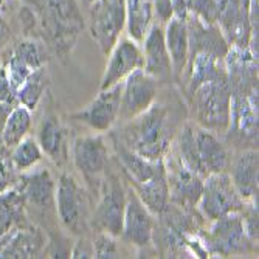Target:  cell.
<instances>
[{
  "label": "cell",
  "mask_w": 259,
  "mask_h": 259,
  "mask_svg": "<svg viewBox=\"0 0 259 259\" xmlns=\"http://www.w3.org/2000/svg\"><path fill=\"white\" fill-rule=\"evenodd\" d=\"M14 186L23 196L27 206L31 205L42 211L53 206L56 183L47 168H40L30 174L19 176Z\"/></svg>",
  "instance_id": "cell-19"
},
{
  "label": "cell",
  "mask_w": 259,
  "mask_h": 259,
  "mask_svg": "<svg viewBox=\"0 0 259 259\" xmlns=\"http://www.w3.org/2000/svg\"><path fill=\"white\" fill-rule=\"evenodd\" d=\"M100 200L95 206L93 213L92 225L97 231L112 234L118 238L121 236L123 230V219H124V209L127 193L121 180L113 172L106 171L101 183H100Z\"/></svg>",
  "instance_id": "cell-5"
},
{
  "label": "cell",
  "mask_w": 259,
  "mask_h": 259,
  "mask_svg": "<svg viewBox=\"0 0 259 259\" xmlns=\"http://www.w3.org/2000/svg\"><path fill=\"white\" fill-rule=\"evenodd\" d=\"M45 52L37 42L27 39L13 45L8 50L4 67L14 93L31 73H34L37 68L45 67Z\"/></svg>",
  "instance_id": "cell-13"
},
{
  "label": "cell",
  "mask_w": 259,
  "mask_h": 259,
  "mask_svg": "<svg viewBox=\"0 0 259 259\" xmlns=\"http://www.w3.org/2000/svg\"><path fill=\"white\" fill-rule=\"evenodd\" d=\"M55 202L61 224L65 230L82 234L89 227V200L79 183L70 174H62L56 185Z\"/></svg>",
  "instance_id": "cell-7"
},
{
  "label": "cell",
  "mask_w": 259,
  "mask_h": 259,
  "mask_svg": "<svg viewBox=\"0 0 259 259\" xmlns=\"http://www.w3.org/2000/svg\"><path fill=\"white\" fill-rule=\"evenodd\" d=\"M185 70H188V82H186L188 97L203 82L227 78L224 59L205 52H197L190 55Z\"/></svg>",
  "instance_id": "cell-24"
},
{
  "label": "cell",
  "mask_w": 259,
  "mask_h": 259,
  "mask_svg": "<svg viewBox=\"0 0 259 259\" xmlns=\"http://www.w3.org/2000/svg\"><path fill=\"white\" fill-rule=\"evenodd\" d=\"M92 247H93V257L112 259V257H120V254H121L118 245H116L115 236L107 234V233L97 231V238L93 239Z\"/></svg>",
  "instance_id": "cell-34"
},
{
  "label": "cell",
  "mask_w": 259,
  "mask_h": 259,
  "mask_svg": "<svg viewBox=\"0 0 259 259\" xmlns=\"http://www.w3.org/2000/svg\"><path fill=\"white\" fill-rule=\"evenodd\" d=\"M11 36V30H10V25L8 22L5 20V17L0 13V50L4 49V47L8 44V39Z\"/></svg>",
  "instance_id": "cell-38"
},
{
  "label": "cell",
  "mask_w": 259,
  "mask_h": 259,
  "mask_svg": "<svg viewBox=\"0 0 259 259\" xmlns=\"http://www.w3.org/2000/svg\"><path fill=\"white\" fill-rule=\"evenodd\" d=\"M73 161L85 182L90 185L97 183V188L100 190V183L109 164V149L104 138L101 135H85L76 138L73 145Z\"/></svg>",
  "instance_id": "cell-10"
},
{
  "label": "cell",
  "mask_w": 259,
  "mask_h": 259,
  "mask_svg": "<svg viewBox=\"0 0 259 259\" xmlns=\"http://www.w3.org/2000/svg\"><path fill=\"white\" fill-rule=\"evenodd\" d=\"M70 257H93V247L85 238H81L75 248L70 251Z\"/></svg>",
  "instance_id": "cell-37"
},
{
  "label": "cell",
  "mask_w": 259,
  "mask_h": 259,
  "mask_svg": "<svg viewBox=\"0 0 259 259\" xmlns=\"http://www.w3.org/2000/svg\"><path fill=\"white\" fill-rule=\"evenodd\" d=\"M109 61L100 89H109L123 82L137 68H143V53L138 42L131 37H120L109 52Z\"/></svg>",
  "instance_id": "cell-15"
},
{
  "label": "cell",
  "mask_w": 259,
  "mask_h": 259,
  "mask_svg": "<svg viewBox=\"0 0 259 259\" xmlns=\"http://www.w3.org/2000/svg\"><path fill=\"white\" fill-rule=\"evenodd\" d=\"M208 254L238 256L257 251V242L251 241L244 228L241 213H230L213 221L209 231L203 234Z\"/></svg>",
  "instance_id": "cell-4"
},
{
  "label": "cell",
  "mask_w": 259,
  "mask_h": 259,
  "mask_svg": "<svg viewBox=\"0 0 259 259\" xmlns=\"http://www.w3.org/2000/svg\"><path fill=\"white\" fill-rule=\"evenodd\" d=\"M37 143L44 154L49 155L55 163L64 158L65 131L56 115H47L40 123L37 132Z\"/></svg>",
  "instance_id": "cell-28"
},
{
  "label": "cell",
  "mask_w": 259,
  "mask_h": 259,
  "mask_svg": "<svg viewBox=\"0 0 259 259\" xmlns=\"http://www.w3.org/2000/svg\"><path fill=\"white\" fill-rule=\"evenodd\" d=\"M171 5H172V13H174L176 17L186 19V16H188L186 0H171Z\"/></svg>",
  "instance_id": "cell-40"
},
{
  "label": "cell",
  "mask_w": 259,
  "mask_h": 259,
  "mask_svg": "<svg viewBox=\"0 0 259 259\" xmlns=\"http://www.w3.org/2000/svg\"><path fill=\"white\" fill-rule=\"evenodd\" d=\"M152 8H154V19L158 20L160 25L166 23L174 16L171 0H152Z\"/></svg>",
  "instance_id": "cell-35"
},
{
  "label": "cell",
  "mask_w": 259,
  "mask_h": 259,
  "mask_svg": "<svg viewBox=\"0 0 259 259\" xmlns=\"http://www.w3.org/2000/svg\"><path fill=\"white\" fill-rule=\"evenodd\" d=\"M17 177V171L11 161V149H8L0 140V193L13 186Z\"/></svg>",
  "instance_id": "cell-33"
},
{
  "label": "cell",
  "mask_w": 259,
  "mask_h": 259,
  "mask_svg": "<svg viewBox=\"0 0 259 259\" xmlns=\"http://www.w3.org/2000/svg\"><path fill=\"white\" fill-rule=\"evenodd\" d=\"M47 85H49V76H47L45 67L37 68L36 72L31 73L27 78V81L17 89L16 92L17 103L28 107L30 110H34L44 97Z\"/></svg>",
  "instance_id": "cell-30"
},
{
  "label": "cell",
  "mask_w": 259,
  "mask_h": 259,
  "mask_svg": "<svg viewBox=\"0 0 259 259\" xmlns=\"http://www.w3.org/2000/svg\"><path fill=\"white\" fill-rule=\"evenodd\" d=\"M5 2H7V0H0V8H2V7L5 5Z\"/></svg>",
  "instance_id": "cell-43"
},
{
  "label": "cell",
  "mask_w": 259,
  "mask_h": 259,
  "mask_svg": "<svg viewBox=\"0 0 259 259\" xmlns=\"http://www.w3.org/2000/svg\"><path fill=\"white\" fill-rule=\"evenodd\" d=\"M186 25L188 36H190V55L205 52L221 59L225 58L230 49V44L227 42L218 25H206V23L200 22L197 17L191 14L186 16Z\"/></svg>",
  "instance_id": "cell-22"
},
{
  "label": "cell",
  "mask_w": 259,
  "mask_h": 259,
  "mask_svg": "<svg viewBox=\"0 0 259 259\" xmlns=\"http://www.w3.org/2000/svg\"><path fill=\"white\" fill-rule=\"evenodd\" d=\"M90 5L92 37L107 55L126 27V0H93Z\"/></svg>",
  "instance_id": "cell-8"
},
{
  "label": "cell",
  "mask_w": 259,
  "mask_h": 259,
  "mask_svg": "<svg viewBox=\"0 0 259 259\" xmlns=\"http://www.w3.org/2000/svg\"><path fill=\"white\" fill-rule=\"evenodd\" d=\"M186 11L206 25H216L218 4L216 0H186Z\"/></svg>",
  "instance_id": "cell-32"
},
{
  "label": "cell",
  "mask_w": 259,
  "mask_h": 259,
  "mask_svg": "<svg viewBox=\"0 0 259 259\" xmlns=\"http://www.w3.org/2000/svg\"><path fill=\"white\" fill-rule=\"evenodd\" d=\"M82 2H85V4H92L93 0H82Z\"/></svg>",
  "instance_id": "cell-44"
},
{
  "label": "cell",
  "mask_w": 259,
  "mask_h": 259,
  "mask_svg": "<svg viewBox=\"0 0 259 259\" xmlns=\"http://www.w3.org/2000/svg\"><path fill=\"white\" fill-rule=\"evenodd\" d=\"M154 23L152 0H126V30L131 39L141 44Z\"/></svg>",
  "instance_id": "cell-27"
},
{
  "label": "cell",
  "mask_w": 259,
  "mask_h": 259,
  "mask_svg": "<svg viewBox=\"0 0 259 259\" xmlns=\"http://www.w3.org/2000/svg\"><path fill=\"white\" fill-rule=\"evenodd\" d=\"M164 30V44L169 53L171 65H172V76L180 81L190 56V36H188L186 19H180L172 16L166 22Z\"/></svg>",
  "instance_id": "cell-23"
},
{
  "label": "cell",
  "mask_w": 259,
  "mask_h": 259,
  "mask_svg": "<svg viewBox=\"0 0 259 259\" xmlns=\"http://www.w3.org/2000/svg\"><path fill=\"white\" fill-rule=\"evenodd\" d=\"M42 157H44V152L39 143L31 137H25L23 140H20L11 149V161L17 172H23V171L34 168L42 160Z\"/></svg>",
  "instance_id": "cell-31"
},
{
  "label": "cell",
  "mask_w": 259,
  "mask_h": 259,
  "mask_svg": "<svg viewBox=\"0 0 259 259\" xmlns=\"http://www.w3.org/2000/svg\"><path fill=\"white\" fill-rule=\"evenodd\" d=\"M140 200L146 205L152 214H160L169 203V188L166 180V169L149 179L148 182L132 186Z\"/></svg>",
  "instance_id": "cell-26"
},
{
  "label": "cell",
  "mask_w": 259,
  "mask_h": 259,
  "mask_svg": "<svg viewBox=\"0 0 259 259\" xmlns=\"http://www.w3.org/2000/svg\"><path fill=\"white\" fill-rule=\"evenodd\" d=\"M30 224L27 203L20 191L13 185L0 193V236H10L14 228Z\"/></svg>",
  "instance_id": "cell-25"
},
{
  "label": "cell",
  "mask_w": 259,
  "mask_h": 259,
  "mask_svg": "<svg viewBox=\"0 0 259 259\" xmlns=\"http://www.w3.org/2000/svg\"><path fill=\"white\" fill-rule=\"evenodd\" d=\"M0 101H7L11 104H19L17 98H16V93L10 85L8 81V75H7V70L2 65L0 67Z\"/></svg>",
  "instance_id": "cell-36"
},
{
  "label": "cell",
  "mask_w": 259,
  "mask_h": 259,
  "mask_svg": "<svg viewBox=\"0 0 259 259\" xmlns=\"http://www.w3.org/2000/svg\"><path fill=\"white\" fill-rule=\"evenodd\" d=\"M164 168L169 188V203L188 211L193 209L199 203L202 194L203 177L185 166L179 157L171 160L168 166L164 164Z\"/></svg>",
  "instance_id": "cell-14"
},
{
  "label": "cell",
  "mask_w": 259,
  "mask_h": 259,
  "mask_svg": "<svg viewBox=\"0 0 259 259\" xmlns=\"http://www.w3.org/2000/svg\"><path fill=\"white\" fill-rule=\"evenodd\" d=\"M194 143L197 155V171L200 177L227 172L230 168V154L218 135L203 127H194Z\"/></svg>",
  "instance_id": "cell-17"
},
{
  "label": "cell",
  "mask_w": 259,
  "mask_h": 259,
  "mask_svg": "<svg viewBox=\"0 0 259 259\" xmlns=\"http://www.w3.org/2000/svg\"><path fill=\"white\" fill-rule=\"evenodd\" d=\"M218 20L216 25L222 31L230 45L248 47L251 37V27L248 13L241 0H216Z\"/></svg>",
  "instance_id": "cell-18"
},
{
  "label": "cell",
  "mask_w": 259,
  "mask_h": 259,
  "mask_svg": "<svg viewBox=\"0 0 259 259\" xmlns=\"http://www.w3.org/2000/svg\"><path fill=\"white\" fill-rule=\"evenodd\" d=\"M47 247V241L40 228L33 224L22 225L13 230L8 241L0 250V257L28 259L39 257Z\"/></svg>",
  "instance_id": "cell-21"
},
{
  "label": "cell",
  "mask_w": 259,
  "mask_h": 259,
  "mask_svg": "<svg viewBox=\"0 0 259 259\" xmlns=\"http://www.w3.org/2000/svg\"><path fill=\"white\" fill-rule=\"evenodd\" d=\"M17 106V104H11V103H7V101H0V134H2L4 127H5V123L8 120V116L13 110V107Z\"/></svg>",
  "instance_id": "cell-39"
},
{
  "label": "cell",
  "mask_w": 259,
  "mask_h": 259,
  "mask_svg": "<svg viewBox=\"0 0 259 259\" xmlns=\"http://www.w3.org/2000/svg\"><path fill=\"white\" fill-rule=\"evenodd\" d=\"M127 123L120 137L126 148L148 160L166 158L177 131V118L169 106L154 103Z\"/></svg>",
  "instance_id": "cell-1"
},
{
  "label": "cell",
  "mask_w": 259,
  "mask_h": 259,
  "mask_svg": "<svg viewBox=\"0 0 259 259\" xmlns=\"http://www.w3.org/2000/svg\"><path fill=\"white\" fill-rule=\"evenodd\" d=\"M230 177L239 196L245 200L257 199V180H259V157L257 149H245L230 161Z\"/></svg>",
  "instance_id": "cell-20"
},
{
  "label": "cell",
  "mask_w": 259,
  "mask_h": 259,
  "mask_svg": "<svg viewBox=\"0 0 259 259\" xmlns=\"http://www.w3.org/2000/svg\"><path fill=\"white\" fill-rule=\"evenodd\" d=\"M155 221L146 205L140 200L134 190L127 191L121 236L137 248H146L154 242Z\"/></svg>",
  "instance_id": "cell-12"
},
{
  "label": "cell",
  "mask_w": 259,
  "mask_h": 259,
  "mask_svg": "<svg viewBox=\"0 0 259 259\" xmlns=\"http://www.w3.org/2000/svg\"><path fill=\"white\" fill-rule=\"evenodd\" d=\"M199 209L205 219L216 221L230 213H241L245 200L234 188L228 172L209 174L203 179Z\"/></svg>",
  "instance_id": "cell-6"
},
{
  "label": "cell",
  "mask_w": 259,
  "mask_h": 259,
  "mask_svg": "<svg viewBox=\"0 0 259 259\" xmlns=\"http://www.w3.org/2000/svg\"><path fill=\"white\" fill-rule=\"evenodd\" d=\"M196 123L211 132H227L230 124L231 89L228 78L200 84L191 95Z\"/></svg>",
  "instance_id": "cell-3"
},
{
  "label": "cell",
  "mask_w": 259,
  "mask_h": 259,
  "mask_svg": "<svg viewBox=\"0 0 259 259\" xmlns=\"http://www.w3.org/2000/svg\"><path fill=\"white\" fill-rule=\"evenodd\" d=\"M241 2H242V7L247 10V13H248V0H241Z\"/></svg>",
  "instance_id": "cell-42"
},
{
  "label": "cell",
  "mask_w": 259,
  "mask_h": 259,
  "mask_svg": "<svg viewBox=\"0 0 259 259\" xmlns=\"http://www.w3.org/2000/svg\"><path fill=\"white\" fill-rule=\"evenodd\" d=\"M123 82L101 90L84 109L72 113V118L85 123L93 131L106 132L120 118Z\"/></svg>",
  "instance_id": "cell-11"
},
{
  "label": "cell",
  "mask_w": 259,
  "mask_h": 259,
  "mask_svg": "<svg viewBox=\"0 0 259 259\" xmlns=\"http://www.w3.org/2000/svg\"><path fill=\"white\" fill-rule=\"evenodd\" d=\"M143 70L157 82H168L172 78V65L164 44V30L160 23H152L141 40Z\"/></svg>",
  "instance_id": "cell-16"
},
{
  "label": "cell",
  "mask_w": 259,
  "mask_h": 259,
  "mask_svg": "<svg viewBox=\"0 0 259 259\" xmlns=\"http://www.w3.org/2000/svg\"><path fill=\"white\" fill-rule=\"evenodd\" d=\"M36 10L39 36L58 56L65 58L78 42L85 23L78 0H28Z\"/></svg>",
  "instance_id": "cell-2"
},
{
  "label": "cell",
  "mask_w": 259,
  "mask_h": 259,
  "mask_svg": "<svg viewBox=\"0 0 259 259\" xmlns=\"http://www.w3.org/2000/svg\"><path fill=\"white\" fill-rule=\"evenodd\" d=\"M158 82L143 68H137L135 72H132L123 81L118 120L131 121L148 110L155 103Z\"/></svg>",
  "instance_id": "cell-9"
},
{
  "label": "cell",
  "mask_w": 259,
  "mask_h": 259,
  "mask_svg": "<svg viewBox=\"0 0 259 259\" xmlns=\"http://www.w3.org/2000/svg\"><path fill=\"white\" fill-rule=\"evenodd\" d=\"M27 2H28V0H27Z\"/></svg>",
  "instance_id": "cell-45"
},
{
  "label": "cell",
  "mask_w": 259,
  "mask_h": 259,
  "mask_svg": "<svg viewBox=\"0 0 259 259\" xmlns=\"http://www.w3.org/2000/svg\"><path fill=\"white\" fill-rule=\"evenodd\" d=\"M31 123H33L31 110L22 104L14 106L5 123L2 134H0V140L4 141V145L8 149H13L20 140H23L28 135L31 129Z\"/></svg>",
  "instance_id": "cell-29"
},
{
  "label": "cell",
  "mask_w": 259,
  "mask_h": 259,
  "mask_svg": "<svg viewBox=\"0 0 259 259\" xmlns=\"http://www.w3.org/2000/svg\"><path fill=\"white\" fill-rule=\"evenodd\" d=\"M10 236H0V250H2V247L5 245V242L8 241Z\"/></svg>",
  "instance_id": "cell-41"
}]
</instances>
